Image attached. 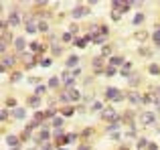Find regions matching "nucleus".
Returning a JSON list of instances; mask_svg holds the SVG:
<instances>
[{
	"label": "nucleus",
	"mask_w": 160,
	"mask_h": 150,
	"mask_svg": "<svg viewBox=\"0 0 160 150\" xmlns=\"http://www.w3.org/2000/svg\"><path fill=\"white\" fill-rule=\"evenodd\" d=\"M14 63H16V59H14V57H2V69L6 71L10 65H14Z\"/></svg>",
	"instance_id": "9d476101"
},
{
	"label": "nucleus",
	"mask_w": 160,
	"mask_h": 150,
	"mask_svg": "<svg viewBox=\"0 0 160 150\" xmlns=\"http://www.w3.org/2000/svg\"><path fill=\"white\" fill-rule=\"evenodd\" d=\"M77 31H79V27H77V25H71V31H69V33L73 35V33H77Z\"/></svg>",
	"instance_id": "c03bdc74"
},
{
	"label": "nucleus",
	"mask_w": 160,
	"mask_h": 150,
	"mask_svg": "<svg viewBox=\"0 0 160 150\" xmlns=\"http://www.w3.org/2000/svg\"><path fill=\"white\" fill-rule=\"evenodd\" d=\"M154 105H156V108L160 110V95H156V97H154Z\"/></svg>",
	"instance_id": "a19ab883"
},
{
	"label": "nucleus",
	"mask_w": 160,
	"mask_h": 150,
	"mask_svg": "<svg viewBox=\"0 0 160 150\" xmlns=\"http://www.w3.org/2000/svg\"><path fill=\"white\" fill-rule=\"evenodd\" d=\"M6 108H12V110L16 108V99H14V97H8V99H6Z\"/></svg>",
	"instance_id": "a878e982"
},
{
	"label": "nucleus",
	"mask_w": 160,
	"mask_h": 150,
	"mask_svg": "<svg viewBox=\"0 0 160 150\" xmlns=\"http://www.w3.org/2000/svg\"><path fill=\"white\" fill-rule=\"evenodd\" d=\"M120 150H130V148L128 146H120Z\"/></svg>",
	"instance_id": "8fccbe9b"
},
{
	"label": "nucleus",
	"mask_w": 160,
	"mask_h": 150,
	"mask_svg": "<svg viewBox=\"0 0 160 150\" xmlns=\"http://www.w3.org/2000/svg\"><path fill=\"white\" fill-rule=\"evenodd\" d=\"M73 112H75L73 108H65L63 110V116H73Z\"/></svg>",
	"instance_id": "c9c22d12"
},
{
	"label": "nucleus",
	"mask_w": 160,
	"mask_h": 150,
	"mask_svg": "<svg viewBox=\"0 0 160 150\" xmlns=\"http://www.w3.org/2000/svg\"><path fill=\"white\" fill-rule=\"evenodd\" d=\"M148 150H158V146H156L154 142H150V144H148Z\"/></svg>",
	"instance_id": "a18cd8bd"
},
{
	"label": "nucleus",
	"mask_w": 160,
	"mask_h": 150,
	"mask_svg": "<svg viewBox=\"0 0 160 150\" xmlns=\"http://www.w3.org/2000/svg\"><path fill=\"white\" fill-rule=\"evenodd\" d=\"M67 140H69V142H75V140H77V134H67Z\"/></svg>",
	"instance_id": "ea45409f"
},
{
	"label": "nucleus",
	"mask_w": 160,
	"mask_h": 150,
	"mask_svg": "<svg viewBox=\"0 0 160 150\" xmlns=\"http://www.w3.org/2000/svg\"><path fill=\"white\" fill-rule=\"evenodd\" d=\"M0 118H2V122L8 118V110H2V112H0Z\"/></svg>",
	"instance_id": "58836bf2"
},
{
	"label": "nucleus",
	"mask_w": 160,
	"mask_h": 150,
	"mask_svg": "<svg viewBox=\"0 0 160 150\" xmlns=\"http://www.w3.org/2000/svg\"><path fill=\"white\" fill-rule=\"evenodd\" d=\"M71 37H73L71 33H65V35H63V41H65V43H69V41H71Z\"/></svg>",
	"instance_id": "4c0bfd02"
},
{
	"label": "nucleus",
	"mask_w": 160,
	"mask_h": 150,
	"mask_svg": "<svg viewBox=\"0 0 160 150\" xmlns=\"http://www.w3.org/2000/svg\"><path fill=\"white\" fill-rule=\"evenodd\" d=\"M25 116H27L25 108H14V110H12V118H16V120H22Z\"/></svg>",
	"instance_id": "9b49d317"
},
{
	"label": "nucleus",
	"mask_w": 160,
	"mask_h": 150,
	"mask_svg": "<svg viewBox=\"0 0 160 150\" xmlns=\"http://www.w3.org/2000/svg\"><path fill=\"white\" fill-rule=\"evenodd\" d=\"M39 65H41V67H49V65H51V59H41Z\"/></svg>",
	"instance_id": "473e14b6"
},
{
	"label": "nucleus",
	"mask_w": 160,
	"mask_h": 150,
	"mask_svg": "<svg viewBox=\"0 0 160 150\" xmlns=\"http://www.w3.org/2000/svg\"><path fill=\"white\" fill-rule=\"evenodd\" d=\"M29 105H31V108H39V105H41V99H39V95H33V97H29Z\"/></svg>",
	"instance_id": "dca6fc26"
},
{
	"label": "nucleus",
	"mask_w": 160,
	"mask_h": 150,
	"mask_svg": "<svg viewBox=\"0 0 160 150\" xmlns=\"http://www.w3.org/2000/svg\"><path fill=\"white\" fill-rule=\"evenodd\" d=\"M73 45H77V47H81V49H83L87 43H85V39H75V41H73Z\"/></svg>",
	"instance_id": "bb28decb"
},
{
	"label": "nucleus",
	"mask_w": 160,
	"mask_h": 150,
	"mask_svg": "<svg viewBox=\"0 0 160 150\" xmlns=\"http://www.w3.org/2000/svg\"><path fill=\"white\" fill-rule=\"evenodd\" d=\"M91 110H93V112H99V110H101V103H99V101H93V103H91Z\"/></svg>",
	"instance_id": "f704fd0d"
},
{
	"label": "nucleus",
	"mask_w": 160,
	"mask_h": 150,
	"mask_svg": "<svg viewBox=\"0 0 160 150\" xmlns=\"http://www.w3.org/2000/svg\"><path fill=\"white\" fill-rule=\"evenodd\" d=\"M128 99H130L132 103H136V105H138V103H144V97H142L138 91H132V93L128 95Z\"/></svg>",
	"instance_id": "0eeeda50"
},
{
	"label": "nucleus",
	"mask_w": 160,
	"mask_h": 150,
	"mask_svg": "<svg viewBox=\"0 0 160 150\" xmlns=\"http://www.w3.org/2000/svg\"><path fill=\"white\" fill-rule=\"evenodd\" d=\"M150 75H160V65H156V63H152V65L148 67Z\"/></svg>",
	"instance_id": "aec40b11"
},
{
	"label": "nucleus",
	"mask_w": 160,
	"mask_h": 150,
	"mask_svg": "<svg viewBox=\"0 0 160 150\" xmlns=\"http://www.w3.org/2000/svg\"><path fill=\"white\" fill-rule=\"evenodd\" d=\"M37 29H39L41 33H47V31H49V25H47V23H45V20H41V23L37 25Z\"/></svg>",
	"instance_id": "4be33fe9"
},
{
	"label": "nucleus",
	"mask_w": 160,
	"mask_h": 150,
	"mask_svg": "<svg viewBox=\"0 0 160 150\" xmlns=\"http://www.w3.org/2000/svg\"><path fill=\"white\" fill-rule=\"evenodd\" d=\"M140 23H144V14H136L134 16V25H140Z\"/></svg>",
	"instance_id": "7c9ffc66"
},
{
	"label": "nucleus",
	"mask_w": 160,
	"mask_h": 150,
	"mask_svg": "<svg viewBox=\"0 0 160 150\" xmlns=\"http://www.w3.org/2000/svg\"><path fill=\"white\" fill-rule=\"evenodd\" d=\"M43 120H45V114H43V112H37V114H35V122L39 124V122H43Z\"/></svg>",
	"instance_id": "2f4dec72"
},
{
	"label": "nucleus",
	"mask_w": 160,
	"mask_h": 150,
	"mask_svg": "<svg viewBox=\"0 0 160 150\" xmlns=\"http://www.w3.org/2000/svg\"><path fill=\"white\" fill-rule=\"evenodd\" d=\"M25 45H27V43H25V39H22V37H16V39H14V47H16V51H22V49H25Z\"/></svg>",
	"instance_id": "4468645a"
},
{
	"label": "nucleus",
	"mask_w": 160,
	"mask_h": 150,
	"mask_svg": "<svg viewBox=\"0 0 160 150\" xmlns=\"http://www.w3.org/2000/svg\"><path fill=\"white\" fill-rule=\"evenodd\" d=\"M152 41H154V45H158V47H160V29L152 35Z\"/></svg>",
	"instance_id": "b1692460"
},
{
	"label": "nucleus",
	"mask_w": 160,
	"mask_h": 150,
	"mask_svg": "<svg viewBox=\"0 0 160 150\" xmlns=\"http://www.w3.org/2000/svg\"><path fill=\"white\" fill-rule=\"evenodd\" d=\"M101 118H103V120H109V118H111L113 122H116V120H120V118L116 116V112H113V108H107V110H103V112H101Z\"/></svg>",
	"instance_id": "39448f33"
},
{
	"label": "nucleus",
	"mask_w": 160,
	"mask_h": 150,
	"mask_svg": "<svg viewBox=\"0 0 160 150\" xmlns=\"http://www.w3.org/2000/svg\"><path fill=\"white\" fill-rule=\"evenodd\" d=\"M71 73H73V77H75V79H77V75H81V69H79V67H77V69H73V71H71Z\"/></svg>",
	"instance_id": "37998d69"
},
{
	"label": "nucleus",
	"mask_w": 160,
	"mask_h": 150,
	"mask_svg": "<svg viewBox=\"0 0 160 150\" xmlns=\"http://www.w3.org/2000/svg\"><path fill=\"white\" fill-rule=\"evenodd\" d=\"M140 122H142L144 126H152V124H156V116H154L152 112H142V114H140Z\"/></svg>",
	"instance_id": "f257e3e1"
},
{
	"label": "nucleus",
	"mask_w": 160,
	"mask_h": 150,
	"mask_svg": "<svg viewBox=\"0 0 160 150\" xmlns=\"http://www.w3.org/2000/svg\"><path fill=\"white\" fill-rule=\"evenodd\" d=\"M93 37V45H103V41H105V35H91Z\"/></svg>",
	"instance_id": "a211bd4d"
},
{
	"label": "nucleus",
	"mask_w": 160,
	"mask_h": 150,
	"mask_svg": "<svg viewBox=\"0 0 160 150\" xmlns=\"http://www.w3.org/2000/svg\"><path fill=\"white\" fill-rule=\"evenodd\" d=\"M31 49H33L35 53H39V51H43V45H39V43H33V45H31Z\"/></svg>",
	"instance_id": "72a5a7b5"
},
{
	"label": "nucleus",
	"mask_w": 160,
	"mask_h": 150,
	"mask_svg": "<svg viewBox=\"0 0 160 150\" xmlns=\"http://www.w3.org/2000/svg\"><path fill=\"white\" fill-rule=\"evenodd\" d=\"M45 91H47V87H45V85H37V89H35V95H43Z\"/></svg>",
	"instance_id": "393cba45"
},
{
	"label": "nucleus",
	"mask_w": 160,
	"mask_h": 150,
	"mask_svg": "<svg viewBox=\"0 0 160 150\" xmlns=\"http://www.w3.org/2000/svg\"><path fill=\"white\" fill-rule=\"evenodd\" d=\"M10 79H12V81H14V83H16V81H20V79H22V73H20V71H14V73H12V77H10Z\"/></svg>",
	"instance_id": "cd10ccee"
},
{
	"label": "nucleus",
	"mask_w": 160,
	"mask_h": 150,
	"mask_svg": "<svg viewBox=\"0 0 160 150\" xmlns=\"http://www.w3.org/2000/svg\"><path fill=\"white\" fill-rule=\"evenodd\" d=\"M25 29H27V33H29V35H33V33H37V31H39L33 23H27V27H25Z\"/></svg>",
	"instance_id": "5701e85b"
},
{
	"label": "nucleus",
	"mask_w": 160,
	"mask_h": 150,
	"mask_svg": "<svg viewBox=\"0 0 160 150\" xmlns=\"http://www.w3.org/2000/svg\"><path fill=\"white\" fill-rule=\"evenodd\" d=\"M77 63H79V57H77V55H71L69 59H67V67H73V69H77Z\"/></svg>",
	"instance_id": "f8f14e48"
},
{
	"label": "nucleus",
	"mask_w": 160,
	"mask_h": 150,
	"mask_svg": "<svg viewBox=\"0 0 160 150\" xmlns=\"http://www.w3.org/2000/svg\"><path fill=\"white\" fill-rule=\"evenodd\" d=\"M43 150H51V144H45V146H43Z\"/></svg>",
	"instance_id": "09e8293b"
},
{
	"label": "nucleus",
	"mask_w": 160,
	"mask_h": 150,
	"mask_svg": "<svg viewBox=\"0 0 160 150\" xmlns=\"http://www.w3.org/2000/svg\"><path fill=\"white\" fill-rule=\"evenodd\" d=\"M61 81L67 85V87H73L75 77H73V73H69V71H63V73H61Z\"/></svg>",
	"instance_id": "f03ea898"
},
{
	"label": "nucleus",
	"mask_w": 160,
	"mask_h": 150,
	"mask_svg": "<svg viewBox=\"0 0 160 150\" xmlns=\"http://www.w3.org/2000/svg\"><path fill=\"white\" fill-rule=\"evenodd\" d=\"M61 51H63V49H61V47H57V45H55V47H53V53H55V55H61Z\"/></svg>",
	"instance_id": "79ce46f5"
},
{
	"label": "nucleus",
	"mask_w": 160,
	"mask_h": 150,
	"mask_svg": "<svg viewBox=\"0 0 160 150\" xmlns=\"http://www.w3.org/2000/svg\"><path fill=\"white\" fill-rule=\"evenodd\" d=\"M118 95H120V89H118V87H107V89H105V97H107V99H116Z\"/></svg>",
	"instance_id": "6e6552de"
},
{
	"label": "nucleus",
	"mask_w": 160,
	"mask_h": 150,
	"mask_svg": "<svg viewBox=\"0 0 160 150\" xmlns=\"http://www.w3.org/2000/svg\"><path fill=\"white\" fill-rule=\"evenodd\" d=\"M148 140L146 138H138V142H136V146H138V150H144V148H148Z\"/></svg>",
	"instance_id": "f3484780"
},
{
	"label": "nucleus",
	"mask_w": 160,
	"mask_h": 150,
	"mask_svg": "<svg viewBox=\"0 0 160 150\" xmlns=\"http://www.w3.org/2000/svg\"><path fill=\"white\" fill-rule=\"evenodd\" d=\"M85 14H89V8H87V6H77V8L71 10V16H73V18H81V16H85Z\"/></svg>",
	"instance_id": "7ed1b4c3"
},
{
	"label": "nucleus",
	"mask_w": 160,
	"mask_h": 150,
	"mask_svg": "<svg viewBox=\"0 0 160 150\" xmlns=\"http://www.w3.org/2000/svg\"><path fill=\"white\" fill-rule=\"evenodd\" d=\"M118 128H120V120H116V122H111V124H109V126L105 128V132H116Z\"/></svg>",
	"instance_id": "6ab92c4d"
},
{
	"label": "nucleus",
	"mask_w": 160,
	"mask_h": 150,
	"mask_svg": "<svg viewBox=\"0 0 160 150\" xmlns=\"http://www.w3.org/2000/svg\"><path fill=\"white\" fill-rule=\"evenodd\" d=\"M59 85V77H51L49 79V87H57Z\"/></svg>",
	"instance_id": "c756f323"
},
{
	"label": "nucleus",
	"mask_w": 160,
	"mask_h": 150,
	"mask_svg": "<svg viewBox=\"0 0 160 150\" xmlns=\"http://www.w3.org/2000/svg\"><path fill=\"white\" fill-rule=\"evenodd\" d=\"M59 101H69V93H61L59 95Z\"/></svg>",
	"instance_id": "e433bc0d"
},
{
	"label": "nucleus",
	"mask_w": 160,
	"mask_h": 150,
	"mask_svg": "<svg viewBox=\"0 0 160 150\" xmlns=\"http://www.w3.org/2000/svg\"><path fill=\"white\" fill-rule=\"evenodd\" d=\"M103 75H107V77H113V75H116V67H109V65H107V67L103 69Z\"/></svg>",
	"instance_id": "412c9836"
},
{
	"label": "nucleus",
	"mask_w": 160,
	"mask_h": 150,
	"mask_svg": "<svg viewBox=\"0 0 160 150\" xmlns=\"http://www.w3.org/2000/svg\"><path fill=\"white\" fill-rule=\"evenodd\" d=\"M53 126H55V128H61V126H63V118H59V116L53 118Z\"/></svg>",
	"instance_id": "c85d7f7f"
},
{
	"label": "nucleus",
	"mask_w": 160,
	"mask_h": 150,
	"mask_svg": "<svg viewBox=\"0 0 160 150\" xmlns=\"http://www.w3.org/2000/svg\"><path fill=\"white\" fill-rule=\"evenodd\" d=\"M91 65H93V67H95V71L101 75V73H103V71H101V65H103V57H95L93 61H91Z\"/></svg>",
	"instance_id": "1a4fd4ad"
},
{
	"label": "nucleus",
	"mask_w": 160,
	"mask_h": 150,
	"mask_svg": "<svg viewBox=\"0 0 160 150\" xmlns=\"http://www.w3.org/2000/svg\"><path fill=\"white\" fill-rule=\"evenodd\" d=\"M12 150H18V148H12Z\"/></svg>",
	"instance_id": "603ef678"
},
{
	"label": "nucleus",
	"mask_w": 160,
	"mask_h": 150,
	"mask_svg": "<svg viewBox=\"0 0 160 150\" xmlns=\"http://www.w3.org/2000/svg\"><path fill=\"white\" fill-rule=\"evenodd\" d=\"M67 93H69V99H71V101H79V99H81V91L75 89V87H69V89H67Z\"/></svg>",
	"instance_id": "423d86ee"
},
{
	"label": "nucleus",
	"mask_w": 160,
	"mask_h": 150,
	"mask_svg": "<svg viewBox=\"0 0 160 150\" xmlns=\"http://www.w3.org/2000/svg\"><path fill=\"white\" fill-rule=\"evenodd\" d=\"M77 150H89V146H87V144H81V146L77 148Z\"/></svg>",
	"instance_id": "de8ad7c7"
},
{
	"label": "nucleus",
	"mask_w": 160,
	"mask_h": 150,
	"mask_svg": "<svg viewBox=\"0 0 160 150\" xmlns=\"http://www.w3.org/2000/svg\"><path fill=\"white\" fill-rule=\"evenodd\" d=\"M6 23H8V27H18V23H20V18H18V10H12L10 12V16H8V20H6Z\"/></svg>",
	"instance_id": "20e7f679"
},
{
	"label": "nucleus",
	"mask_w": 160,
	"mask_h": 150,
	"mask_svg": "<svg viewBox=\"0 0 160 150\" xmlns=\"http://www.w3.org/2000/svg\"><path fill=\"white\" fill-rule=\"evenodd\" d=\"M6 144H8L10 148H18V138L10 134V136H6Z\"/></svg>",
	"instance_id": "ddd939ff"
},
{
	"label": "nucleus",
	"mask_w": 160,
	"mask_h": 150,
	"mask_svg": "<svg viewBox=\"0 0 160 150\" xmlns=\"http://www.w3.org/2000/svg\"><path fill=\"white\" fill-rule=\"evenodd\" d=\"M136 37H138L140 41H144V39H146V33H138V35H136Z\"/></svg>",
	"instance_id": "49530a36"
},
{
	"label": "nucleus",
	"mask_w": 160,
	"mask_h": 150,
	"mask_svg": "<svg viewBox=\"0 0 160 150\" xmlns=\"http://www.w3.org/2000/svg\"><path fill=\"white\" fill-rule=\"evenodd\" d=\"M57 150H65V148H61V146H59V148H57Z\"/></svg>",
	"instance_id": "3c124183"
},
{
	"label": "nucleus",
	"mask_w": 160,
	"mask_h": 150,
	"mask_svg": "<svg viewBox=\"0 0 160 150\" xmlns=\"http://www.w3.org/2000/svg\"><path fill=\"white\" fill-rule=\"evenodd\" d=\"M122 63H124V59L116 55V57H111V59H109V67H118V65H122Z\"/></svg>",
	"instance_id": "2eb2a0df"
}]
</instances>
